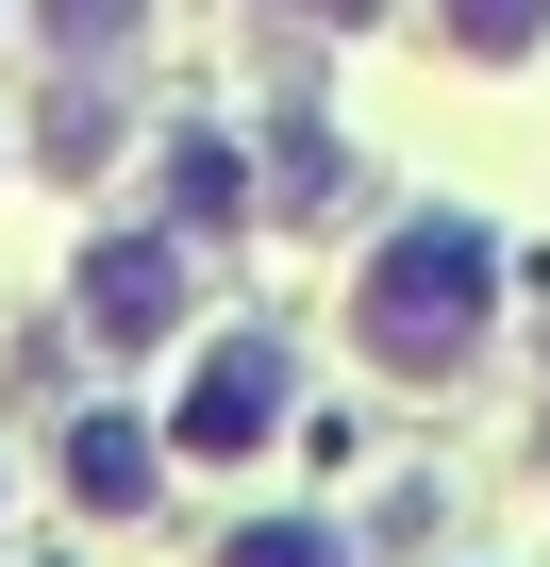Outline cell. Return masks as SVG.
Wrapping results in <instances>:
<instances>
[{
    "instance_id": "cell-1",
    "label": "cell",
    "mask_w": 550,
    "mask_h": 567,
    "mask_svg": "<svg viewBox=\"0 0 550 567\" xmlns=\"http://www.w3.org/2000/svg\"><path fill=\"white\" fill-rule=\"evenodd\" d=\"M484 284H500V250H484L467 217H417V234H384V250H367L351 334H367L401 384H450V368L484 351Z\"/></svg>"
},
{
    "instance_id": "cell-2",
    "label": "cell",
    "mask_w": 550,
    "mask_h": 567,
    "mask_svg": "<svg viewBox=\"0 0 550 567\" xmlns=\"http://www.w3.org/2000/svg\"><path fill=\"white\" fill-rule=\"evenodd\" d=\"M267 417H284V334H234L200 368V401H184V451H250Z\"/></svg>"
},
{
    "instance_id": "cell-3",
    "label": "cell",
    "mask_w": 550,
    "mask_h": 567,
    "mask_svg": "<svg viewBox=\"0 0 550 567\" xmlns=\"http://www.w3.org/2000/svg\"><path fill=\"white\" fill-rule=\"evenodd\" d=\"M84 318H101V351H151V334L184 318V267H167V250H134V234H117V250H84Z\"/></svg>"
},
{
    "instance_id": "cell-4",
    "label": "cell",
    "mask_w": 550,
    "mask_h": 567,
    "mask_svg": "<svg viewBox=\"0 0 550 567\" xmlns=\"http://www.w3.org/2000/svg\"><path fill=\"white\" fill-rule=\"evenodd\" d=\"M68 484H84L101 517H117V501H151V434H134V417H84V434H68Z\"/></svg>"
},
{
    "instance_id": "cell-5",
    "label": "cell",
    "mask_w": 550,
    "mask_h": 567,
    "mask_svg": "<svg viewBox=\"0 0 550 567\" xmlns=\"http://www.w3.org/2000/svg\"><path fill=\"white\" fill-rule=\"evenodd\" d=\"M234 567H351V550H334L318 517H250V534H234Z\"/></svg>"
},
{
    "instance_id": "cell-6",
    "label": "cell",
    "mask_w": 550,
    "mask_h": 567,
    "mask_svg": "<svg viewBox=\"0 0 550 567\" xmlns=\"http://www.w3.org/2000/svg\"><path fill=\"white\" fill-rule=\"evenodd\" d=\"M450 34H467V51H533V34H550V0H450Z\"/></svg>"
},
{
    "instance_id": "cell-7",
    "label": "cell",
    "mask_w": 550,
    "mask_h": 567,
    "mask_svg": "<svg viewBox=\"0 0 550 567\" xmlns=\"http://www.w3.org/2000/svg\"><path fill=\"white\" fill-rule=\"evenodd\" d=\"M167 184H184V217H234V151H217V134H184V151H167Z\"/></svg>"
},
{
    "instance_id": "cell-8",
    "label": "cell",
    "mask_w": 550,
    "mask_h": 567,
    "mask_svg": "<svg viewBox=\"0 0 550 567\" xmlns=\"http://www.w3.org/2000/svg\"><path fill=\"white\" fill-rule=\"evenodd\" d=\"M134 18H151V0H51V34H68V51H101V34H134Z\"/></svg>"
},
{
    "instance_id": "cell-9",
    "label": "cell",
    "mask_w": 550,
    "mask_h": 567,
    "mask_svg": "<svg viewBox=\"0 0 550 567\" xmlns=\"http://www.w3.org/2000/svg\"><path fill=\"white\" fill-rule=\"evenodd\" d=\"M301 18H367V0H301Z\"/></svg>"
}]
</instances>
